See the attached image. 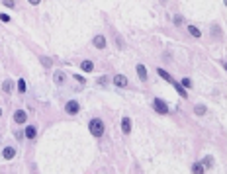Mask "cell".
<instances>
[{"instance_id": "603a6c76", "label": "cell", "mask_w": 227, "mask_h": 174, "mask_svg": "<svg viewBox=\"0 0 227 174\" xmlns=\"http://www.w3.org/2000/svg\"><path fill=\"white\" fill-rule=\"evenodd\" d=\"M0 20H2V22H4V24H6V22H10V16L2 12V14H0Z\"/></svg>"}, {"instance_id": "9a60e30c", "label": "cell", "mask_w": 227, "mask_h": 174, "mask_svg": "<svg viewBox=\"0 0 227 174\" xmlns=\"http://www.w3.org/2000/svg\"><path fill=\"white\" fill-rule=\"evenodd\" d=\"M212 164H213L212 157H204V159H202V166L204 168H212Z\"/></svg>"}, {"instance_id": "6da1fadb", "label": "cell", "mask_w": 227, "mask_h": 174, "mask_svg": "<svg viewBox=\"0 0 227 174\" xmlns=\"http://www.w3.org/2000/svg\"><path fill=\"white\" fill-rule=\"evenodd\" d=\"M88 129H90V133H92L94 137H102L106 127H104V121H102V119L94 118V119H90V123H88Z\"/></svg>"}, {"instance_id": "ba28073f", "label": "cell", "mask_w": 227, "mask_h": 174, "mask_svg": "<svg viewBox=\"0 0 227 174\" xmlns=\"http://www.w3.org/2000/svg\"><path fill=\"white\" fill-rule=\"evenodd\" d=\"M121 131H123V133H129V131H131V119L129 118L121 119Z\"/></svg>"}, {"instance_id": "cb8c5ba5", "label": "cell", "mask_w": 227, "mask_h": 174, "mask_svg": "<svg viewBox=\"0 0 227 174\" xmlns=\"http://www.w3.org/2000/svg\"><path fill=\"white\" fill-rule=\"evenodd\" d=\"M4 4H6L8 8H14V0H4Z\"/></svg>"}, {"instance_id": "8fae6325", "label": "cell", "mask_w": 227, "mask_h": 174, "mask_svg": "<svg viewBox=\"0 0 227 174\" xmlns=\"http://www.w3.org/2000/svg\"><path fill=\"white\" fill-rule=\"evenodd\" d=\"M80 68H82V71H86V72H92L94 71V63L92 61H82Z\"/></svg>"}, {"instance_id": "7c38bea8", "label": "cell", "mask_w": 227, "mask_h": 174, "mask_svg": "<svg viewBox=\"0 0 227 174\" xmlns=\"http://www.w3.org/2000/svg\"><path fill=\"white\" fill-rule=\"evenodd\" d=\"M157 72H159V76H162L165 80H168V82H174V80H172V76L168 75V72L165 71V68H157Z\"/></svg>"}, {"instance_id": "4316f807", "label": "cell", "mask_w": 227, "mask_h": 174, "mask_svg": "<svg viewBox=\"0 0 227 174\" xmlns=\"http://www.w3.org/2000/svg\"><path fill=\"white\" fill-rule=\"evenodd\" d=\"M106 80H108L106 76H100V78H98V82H100V84H106Z\"/></svg>"}, {"instance_id": "3957f363", "label": "cell", "mask_w": 227, "mask_h": 174, "mask_svg": "<svg viewBox=\"0 0 227 174\" xmlns=\"http://www.w3.org/2000/svg\"><path fill=\"white\" fill-rule=\"evenodd\" d=\"M78 110H80V106H78L76 100H71V102H67V114L75 115V114H78Z\"/></svg>"}, {"instance_id": "277c9868", "label": "cell", "mask_w": 227, "mask_h": 174, "mask_svg": "<svg viewBox=\"0 0 227 174\" xmlns=\"http://www.w3.org/2000/svg\"><path fill=\"white\" fill-rule=\"evenodd\" d=\"M114 84H115V86H119V88H125V86H127V78H125L123 75H115L114 76Z\"/></svg>"}, {"instance_id": "7402d4cb", "label": "cell", "mask_w": 227, "mask_h": 174, "mask_svg": "<svg viewBox=\"0 0 227 174\" xmlns=\"http://www.w3.org/2000/svg\"><path fill=\"white\" fill-rule=\"evenodd\" d=\"M192 86V80L190 78H182V88H190Z\"/></svg>"}, {"instance_id": "2e32d148", "label": "cell", "mask_w": 227, "mask_h": 174, "mask_svg": "<svg viewBox=\"0 0 227 174\" xmlns=\"http://www.w3.org/2000/svg\"><path fill=\"white\" fill-rule=\"evenodd\" d=\"M188 31L194 35V37H200V35H202V33H200V29L196 28V25H188Z\"/></svg>"}, {"instance_id": "5bb4252c", "label": "cell", "mask_w": 227, "mask_h": 174, "mask_svg": "<svg viewBox=\"0 0 227 174\" xmlns=\"http://www.w3.org/2000/svg\"><path fill=\"white\" fill-rule=\"evenodd\" d=\"M192 172H194V174H204V166H202V162H196V164H192Z\"/></svg>"}, {"instance_id": "30bf717a", "label": "cell", "mask_w": 227, "mask_h": 174, "mask_svg": "<svg viewBox=\"0 0 227 174\" xmlns=\"http://www.w3.org/2000/svg\"><path fill=\"white\" fill-rule=\"evenodd\" d=\"M137 76H139L141 80H147V68L143 65H137Z\"/></svg>"}, {"instance_id": "5b68a950", "label": "cell", "mask_w": 227, "mask_h": 174, "mask_svg": "<svg viewBox=\"0 0 227 174\" xmlns=\"http://www.w3.org/2000/svg\"><path fill=\"white\" fill-rule=\"evenodd\" d=\"M25 119H28V114L22 112V110H18V112L14 114V121H16V123H24Z\"/></svg>"}, {"instance_id": "e0dca14e", "label": "cell", "mask_w": 227, "mask_h": 174, "mask_svg": "<svg viewBox=\"0 0 227 174\" xmlns=\"http://www.w3.org/2000/svg\"><path fill=\"white\" fill-rule=\"evenodd\" d=\"M55 82L63 84V82H65V75H63V72H55Z\"/></svg>"}, {"instance_id": "ac0fdd59", "label": "cell", "mask_w": 227, "mask_h": 174, "mask_svg": "<svg viewBox=\"0 0 227 174\" xmlns=\"http://www.w3.org/2000/svg\"><path fill=\"white\" fill-rule=\"evenodd\" d=\"M194 112H196V115H204L208 110H205V106H196V110H194Z\"/></svg>"}, {"instance_id": "44dd1931", "label": "cell", "mask_w": 227, "mask_h": 174, "mask_svg": "<svg viewBox=\"0 0 227 174\" xmlns=\"http://www.w3.org/2000/svg\"><path fill=\"white\" fill-rule=\"evenodd\" d=\"M2 88H4V92H10V90H12V84H10V80H4Z\"/></svg>"}, {"instance_id": "7a4b0ae2", "label": "cell", "mask_w": 227, "mask_h": 174, "mask_svg": "<svg viewBox=\"0 0 227 174\" xmlns=\"http://www.w3.org/2000/svg\"><path fill=\"white\" fill-rule=\"evenodd\" d=\"M153 108H155L159 114H162V115L168 114V106H166L165 102H161V100H155V102H153Z\"/></svg>"}, {"instance_id": "9c48e42d", "label": "cell", "mask_w": 227, "mask_h": 174, "mask_svg": "<svg viewBox=\"0 0 227 174\" xmlns=\"http://www.w3.org/2000/svg\"><path fill=\"white\" fill-rule=\"evenodd\" d=\"M14 155H16V149H14V147H6V149L2 151V157H4V159H14Z\"/></svg>"}, {"instance_id": "8992f818", "label": "cell", "mask_w": 227, "mask_h": 174, "mask_svg": "<svg viewBox=\"0 0 227 174\" xmlns=\"http://www.w3.org/2000/svg\"><path fill=\"white\" fill-rule=\"evenodd\" d=\"M94 47H98V49H104V47H106L104 35H96V37H94Z\"/></svg>"}, {"instance_id": "484cf974", "label": "cell", "mask_w": 227, "mask_h": 174, "mask_svg": "<svg viewBox=\"0 0 227 174\" xmlns=\"http://www.w3.org/2000/svg\"><path fill=\"white\" fill-rule=\"evenodd\" d=\"M174 24H176V25L182 24V18H180V16H176V18H174Z\"/></svg>"}, {"instance_id": "52a82bcc", "label": "cell", "mask_w": 227, "mask_h": 174, "mask_svg": "<svg viewBox=\"0 0 227 174\" xmlns=\"http://www.w3.org/2000/svg\"><path fill=\"white\" fill-rule=\"evenodd\" d=\"M35 135H37L35 125H28V127H25V137H28V139H35Z\"/></svg>"}, {"instance_id": "d6986e66", "label": "cell", "mask_w": 227, "mask_h": 174, "mask_svg": "<svg viewBox=\"0 0 227 174\" xmlns=\"http://www.w3.org/2000/svg\"><path fill=\"white\" fill-rule=\"evenodd\" d=\"M41 63H43V67H51V65H53V61H51L49 59V57H41V59H39Z\"/></svg>"}, {"instance_id": "d4e9b609", "label": "cell", "mask_w": 227, "mask_h": 174, "mask_svg": "<svg viewBox=\"0 0 227 174\" xmlns=\"http://www.w3.org/2000/svg\"><path fill=\"white\" fill-rule=\"evenodd\" d=\"M75 78H76V80H78V82H80V84H84V82H86V80H84V78L80 76V75H75Z\"/></svg>"}, {"instance_id": "4fadbf2b", "label": "cell", "mask_w": 227, "mask_h": 174, "mask_svg": "<svg viewBox=\"0 0 227 174\" xmlns=\"http://www.w3.org/2000/svg\"><path fill=\"white\" fill-rule=\"evenodd\" d=\"M172 84H174V88H176V92H178V94H180V96H182V98H188V96H186V90H184V88H182V84H178L176 80H174Z\"/></svg>"}, {"instance_id": "ffe728a7", "label": "cell", "mask_w": 227, "mask_h": 174, "mask_svg": "<svg viewBox=\"0 0 227 174\" xmlns=\"http://www.w3.org/2000/svg\"><path fill=\"white\" fill-rule=\"evenodd\" d=\"M18 90L20 92H25V80H24V78H20V80H18Z\"/></svg>"}]
</instances>
